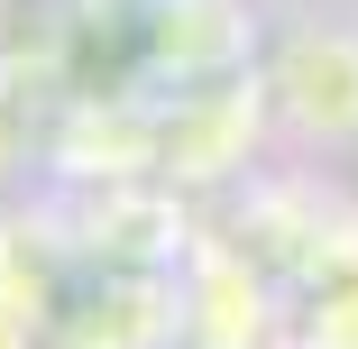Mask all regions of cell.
Wrapping results in <instances>:
<instances>
[{
    "mask_svg": "<svg viewBox=\"0 0 358 349\" xmlns=\"http://www.w3.org/2000/svg\"><path fill=\"white\" fill-rule=\"evenodd\" d=\"M0 349H19V331H10V322H0Z\"/></svg>",
    "mask_w": 358,
    "mask_h": 349,
    "instance_id": "obj_1",
    "label": "cell"
}]
</instances>
